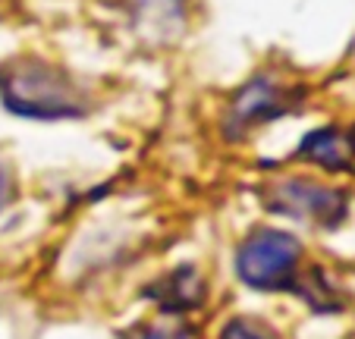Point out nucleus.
Returning a JSON list of instances; mask_svg holds the SVG:
<instances>
[{
    "label": "nucleus",
    "mask_w": 355,
    "mask_h": 339,
    "mask_svg": "<svg viewBox=\"0 0 355 339\" xmlns=\"http://www.w3.org/2000/svg\"><path fill=\"white\" fill-rule=\"evenodd\" d=\"M227 339H264V336H255V330H233Z\"/></svg>",
    "instance_id": "nucleus-1"
}]
</instances>
